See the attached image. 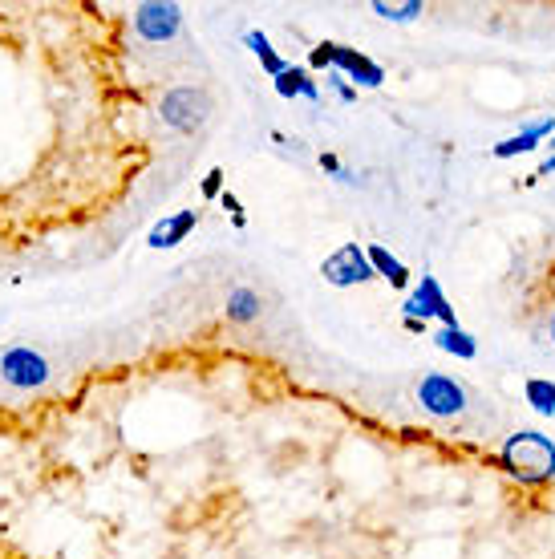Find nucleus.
I'll return each mask as SVG.
<instances>
[{
  "mask_svg": "<svg viewBox=\"0 0 555 559\" xmlns=\"http://www.w3.org/2000/svg\"><path fill=\"white\" fill-rule=\"evenodd\" d=\"M503 466L519 483H547L555 478V442L539 430H519L503 442Z\"/></svg>",
  "mask_w": 555,
  "mask_h": 559,
  "instance_id": "nucleus-1",
  "label": "nucleus"
},
{
  "mask_svg": "<svg viewBox=\"0 0 555 559\" xmlns=\"http://www.w3.org/2000/svg\"><path fill=\"white\" fill-rule=\"evenodd\" d=\"M418 402L434 418H458L466 410V389L446 373H426L418 381Z\"/></svg>",
  "mask_w": 555,
  "mask_h": 559,
  "instance_id": "nucleus-2",
  "label": "nucleus"
},
{
  "mask_svg": "<svg viewBox=\"0 0 555 559\" xmlns=\"http://www.w3.org/2000/svg\"><path fill=\"white\" fill-rule=\"evenodd\" d=\"M406 316L410 321H442V329H454L458 325V316H454V304L446 300L442 284L434 276H422V284L406 296Z\"/></svg>",
  "mask_w": 555,
  "mask_h": 559,
  "instance_id": "nucleus-3",
  "label": "nucleus"
},
{
  "mask_svg": "<svg viewBox=\"0 0 555 559\" xmlns=\"http://www.w3.org/2000/svg\"><path fill=\"white\" fill-rule=\"evenodd\" d=\"M0 377H5L13 389H41L49 381V361L37 349L17 345L0 357Z\"/></svg>",
  "mask_w": 555,
  "mask_h": 559,
  "instance_id": "nucleus-4",
  "label": "nucleus"
},
{
  "mask_svg": "<svg viewBox=\"0 0 555 559\" xmlns=\"http://www.w3.org/2000/svg\"><path fill=\"white\" fill-rule=\"evenodd\" d=\"M321 276H325L333 288H353V284L373 280V268H369V256H365L361 244H341V248L321 264Z\"/></svg>",
  "mask_w": 555,
  "mask_h": 559,
  "instance_id": "nucleus-5",
  "label": "nucleus"
},
{
  "mask_svg": "<svg viewBox=\"0 0 555 559\" xmlns=\"http://www.w3.org/2000/svg\"><path fill=\"white\" fill-rule=\"evenodd\" d=\"M207 114H211V102L199 90H187L183 86V90H171L163 98V122L175 126V130H195V126L207 122Z\"/></svg>",
  "mask_w": 555,
  "mask_h": 559,
  "instance_id": "nucleus-6",
  "label": "nucleus"
},
{
  "mask_svg": "<svg viewBox=\"0 0 555 559\" xmlns=\"http://www.w3.org/2000/svg\"><path fill=\"white\" fill-rule=\"evenodd\" d=\"M134 29L146 41H171L183 29V9L179 5H138L134 9Z\"/></svg>",
  "mask_w": 555,
  "mask_h": 559,
  "instance_id": "nucleus-7",
  "label": "nucleus"
},
{
  "mask_svg": "<svg viewBox=\"0 0 555 559\" xmlns=\"http://www.w3.org/2000/svg\"><path fill=\"white\" fill-rule=\"evenodd\" d=\"M329 73L349 77L353 90H357V86L377 90V86L385 82V69H381L373 57H365V53H357V49H349V45H337V53H333V69H329Z\"/></svg>",
  "mask_w": 555,
  "mask_h": 559,
  "instance_id": "nucleus-8",
  "label": "nucleus"
},
{
  "mask_svg": "<svg viewBox=\"0 0 555 559\" xmlns=\"http://www.w3.org/2000/svg\"><path fill=\"white\" fill-rule=\"evenodd\" d=\"M195 227H199V211H195V207H187V211H175V215H167L163 223H154V227H150L146 244H150V248H179V244H183V239H187Z\"/></svg>",
  "mask_w": 555,
  "mask_h": 559,
  "instance_id": "nucleus-9",
  "label": "nucleus"
},
{
  "mask_svg": "<svg viewBox=\"0 0 555 559\" xmlns=\"http://www.w3.org/2000/svg\"><path fill=\"white\" fill-rule=\"evenodd\" d=\"M547 134H555V118H543V122H535V126H527V130H519L515 138H507V142H499L491 154L495 158H515V154H531L535 146H543V138Z\"/></svg>",
  "mask_w": 555,
  "mask_h": 559,
  "instance_id": "nucleus-10",
  "label": "nucleus"
},
{
  "mask_svg": "<svg viewBox=\"0 0 555 559\" xmlns=\"http://www.w3.org/2000/svg\"><path fill=\"white\" fill-rule=\"evenodd\" d=\"M276 94L280 98H308V102H321V86H316V77H308L304 65H288L280 77H276Z\"/></svg>",
  "mask_w": 555,
  "mask_h": 559,
  "instance_id": "nucleus-11",
  "label": "nucleus"
},
{
  "mask_svg": "<svg viewBox=\"0 0 555 559\" xmlns=\"http://www.w3.org/2000/svg\"><path fill=\"white\" fill-rule=\"evenodd\" d=\"M365 256H369V268H373V276H385L393 288H406L410 284V268L393 256L389 248H381V244H369L365 248Z\"/></svg>",
  "mask_w": 555,
  "mask_h": 559,
  "instance_id": "nucleus-12",
  "label": "nucleus"
},
{
  "mask_svg": "<svg viewBox=\"0 0 555 559\" xmlns=\"http://www.w3.org/2000/svg\"><path fill=\"white\" fill-rule=\"evenodd\" d=\"M434 345H438L442 353L458 357V361H474V357H479V341H474L462 325H454V329H438V333H434Z\"/></svg>",
  "mask_w": 555,
  "mask_h": 559,
  "instance_id": "nucleus-13",
  "label": "nucleus"
},
{
  "mask_svg": "<svg viewBox=\"0 0 555 559\" xmlns=\"http://www.w3.org/2000/svg\"><path fill=\"white\" fill-rule=\"evenodd\" d=\"M244 45H248V49H252V53L260 57V65H264V73L272 77V82H276V77H280V73L288 69V61H284V57H280V53L272 49V41H268V33H260V29H252V33H244Z\"/></svg>",
  "mask_w": 555,
  "mask_h": 559,
  "instance_id": "nucleus-14",
  "label": "nucleus"
},
{
  "mask_svg": "<svg viewBox=\"0 0 555 559\" xmlns=\"http://www.w3.org/2000/svg\"><path fill=\"white\" fill-rule=\"evenodd\" d=\"M256 316H260V296L252 288H235L227 296V321L248 325V321H256Z\"/></svg>",
  "mask_w": 555,
  "mask_h": 559,
  "instance_id": "nucleus-15",
  "label": "nucleus"
},
{
  "mask_svg": "<svg viewBox=\"0 0 555 559\" xmlns=\"http://www.w3.org/2000/svg\"><path fill=\"white\" fill-rule=\"evenodd\" d=\"M523 397L531 402L535 414L555 418V381H547V377H531V381L523 385Z\"/></svg>",
  "mask_w": 555,
  "mask_h": 559,
  "instance_id": "nucleus-16",
  "label": "nucleus"
},
{
  "mask_svg": "<svg viewBox=\"0 0 555 559\" xmlns=\"http://www.w3.org/2000/svg\"><path fill=\"white\" fill-rule=\"evenodd\" d=\"M373 13H377L381 21H398V25H406V21L422 17V0H406V5H385V0H373Z\"/></svg>",
  "mask_w": 555,
  "mask_h": 559,
  "instance_id": "nucleus-17",
  "label": "nucleus"
},
{
  "mask_svg": "<svg viewBox=\"0 0 555 559\" xmlns=\"http://www.w3.org/2000/svg\"><path fill=\"white\" fill-rule=\"evenodd\" d=\"M333 53H337V41L312 45V53H308V69H333Z\"/></svg>",
  "mask_w": 555,
  "mask_h": 559,
  "instance_id": "nucleus-18",
  "label": "nucleus"
},
{
  "mask_svg": "<svg viewBox=\"0 0 555 559\" xmlns=\"http://www.w3.org/2000/svg\"><path fill=\"white\" fill-rule=\"evenodd\" d=\"M321 167H325V171H329L333 179H341V183H353V175H349V171L341 167V158H337V154H329V150L321 154Z\"/></svg>",
  "mask_w": 555,
  "mask_h": 559,
  "instance_id": "nucleus-19",
  "label": "nucleus"
},
{
  "mask_svg": "<svg viewBox=\"0 0 555 559\" xmlns=\"http://www.w3.org/2000/svg\"><path fill=\"white\" fill-rule=\"evenodd\" d=\"M223 179H227V175H223L219 167L207 171V179H203V199H219V195H223Z\"/></svg>",
  "mask_w": 555,
  "mask_h": 559,
  "instance_id": "nucleus-20",
  "label": "nucleus"
},
{
  "mask_svg": "<svg viewBox=\"0 0 555 559\" xmlns=\"http://www.w3.org/2000/svg\"><path fill=\"white\" fill-rule=\"evenodd\" d=\"M329 86H333V90L341 94V102H357V90H353V86L345 82V77H341V73H329Z\"/></svg>",
  "mask_w": 555,
  "mask_h": 559,
  "instance_id": "nucleus-21",
  "label": "nucleus"
},
{
  "mask_svg": "<svg viewBox=\"0 0 555 559\" xmlns=\"http://www.w3.org/2000/svg\"><path fill=\"white\" fill-rule=\"evenodd\" d=\"M219 203H223V207H227L231 215H240V199H235L231 191H223V195H219Z\"/></svg>",
  "mask_w": 555,
  "mask_h": 559,
  "instance_id": "nucleus-22",
  "label": "nucleus"
},
{
  "mask_svg": "<svg viewBox=\"0 0 555 559\" xmlns=\"http://www.w3.org/2000/svg\"><path fill=\"white\" fill-rule=\"evenodd\" d=\"M547 175H555V154H551V158H547V163L539 167V179H547Z\"/></svg>",
  "mask_w": 555,
  "mask_h": 559,
  "instance_id": "nucleus-23",
  "label": "nucleus"
},
{
  "mask_svg": "<svg viewBox=\"0 0 555 559\" xmlns=\"http://www.w3.org/2000/svg\"><path fill=\"white\" fill-rule=\"evenodd\" d=\"M551 341H555V316H551Z\"/></svg>",
  "mask_w": 555,
  "mask_h": 559,
  "instance_id": "nucleus-24",
  "label": "nucleus"
}]
</instances>
